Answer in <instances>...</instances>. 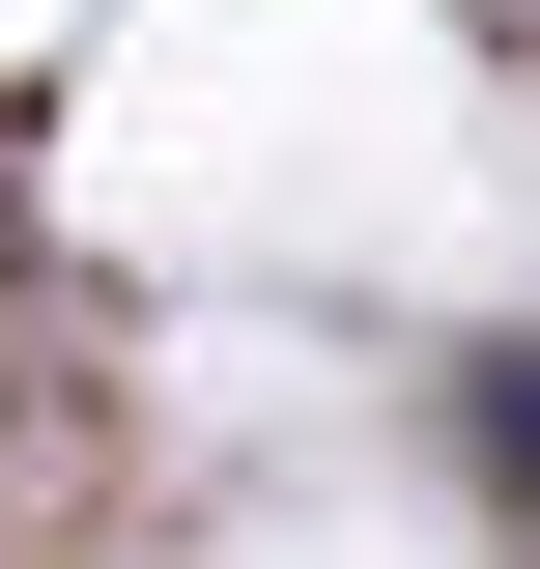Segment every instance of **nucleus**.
Here are the masks:
<instances>
[{"mask_svg":"<svg viewBox=\"0 0 540 569\" xmlns=\"http://www.w3.org/2000/svg\"><path fill=\"white\" fill-rule=\"evenodd\" d=\"M483 427H512V456H540V370H512V399H483Z\"/></svg>","mask_w":540,"mask_h":569,"instance_id":"f257e3e1","label":"nucleus"}]
</instances>
